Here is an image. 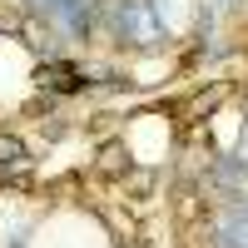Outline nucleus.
<instances>
[{
	"label": "nucleus",
	"mask_w": 248,
	"mask_h": 248,
	"mask_svg": "<svg viewBox=\"0 0 248 248\" xmlns=\"http://www.w3.org/2000/svg\"><path fill=\"white\" fill-rule=\"evenodd\" d=\"M218 233H223V243H229V248H248V223H238V218H223Z\"/></svg>",
	"instance_id": "obj_2"
},
{
	"label": "nucleus",
	"mask_w": 248,
	"mask_h": 248,
	"mask_svg": "<svg viewBox=\"0 0 248 248\" xmlns=\"http://www.w3.org/2000/svg\"><path fill=\"white\" fill-rule=\"evenodd\" d=\"M124 25H134V35L144 40V45L154 40V15H149V5H129V10H124Z\"/></svg>",
	"instance_id": "obj_1"
}]
</instances>
